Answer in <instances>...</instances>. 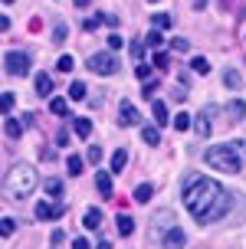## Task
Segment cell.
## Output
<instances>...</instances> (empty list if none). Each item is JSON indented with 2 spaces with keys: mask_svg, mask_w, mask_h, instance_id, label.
Returning <instances> with one entry per match:
<instances>
[{
  "mask_svg": "<svg viewBox=\"0 0 246 249\" xmlns=\"http://www.w3.org/2000/svg\"><path fill=\"white\" fill-rule=\"evenodd\" d=\"M73 128H76V135H79V138L92 135V122H89V118H73Z\"/></svg>",
  "mask_w": 246,
  "mask_h": 249,
  "instance_id": "cell-18",
  "label": "cell"
},
{
  "mask_svg": "<svg viewBox=\"0 0 246 249\" xmlns=\"http://www.w3.org/2000/svg\"><path fill=\"white\" fill-rule=\"evenodd\" d=\"M141 138H145V144L158 148V144H161V131H158V124H148L145 131H141Z\"/></svg>",
  "mask_w": 246,
  "mask_h": 249,
  "instance_id": "cell-16",
  "label": "cell"
},
{
  "mask_svg": "<svg viewBox=\"0 0 246 249\" xmlns=\"http://www.w3.org/2000/svg\"><path fill=\"white\" fill-rule=\"evenodd\" d=\"M95 187H98V194L109 200L112 197V177L105 174V171H98V177H95Z\"/></svg>",
  "mask_w": 246,
  "mask_h": 249,
  "instance_id": "cell-13",
  "label": "cell"
},
{
  "mask_svg": "<svg viewBox=\"0 0 246 249\" xmlns=\"http://www.w3.org/2000/svg\"><path fill=\"white\" fill-rule=\"evenodd\" d=\"M49 112L62 118V115H66V99H49Z\"/></svg>",
  "mask_w": 246,
  "mask_h": 249,
  "instance_id": "cell-28",
  "label": "cell"
},
{
  "mask_svg": "<svg viewBox=\"0 0 246 249\" xmlns=\"http://www.w3.org/2000/svg\"><path fill=\"white\" fill-rule=\"evenodd\" d=\"M3 128H7V138H20L26 131V122H23V118H7Z\"/></svg>",
  "mask_w": 246,
  "mask_h": 249,
  "instance_id": "cell-11",
  "label": "cell"
},
{
  "mask_svg": "<svg viewBox=\"0 0 246 249\" xmlns=\"http://www.w3.org/2000/svg\"><path fill=\"white\" fill-rule=\"evenodd\" d=\"M105 43H109V50H112V53H115V50H122V46H125V43H122V36H118V33H112V36L105 39Z\"/></svg>",
  "mask_w": 246,
  "mask_h": 249,
  "instance_id": "cell-35",
  "label": "cell"
},
{
  "mask_svg": "<svg viewBox=\"0 0 246 249\" xmlns=\"http://www.w3.org/2000/svg\"><path fill=\"white\" fill-rule=\"evenodd\" d=\"M154 89H158V82H145V99L154 102Z\"/></svg>",
  "mask_w": 246,
  "mask_h": 249,
  "instance_id": "cell-39",
  "label": "cell"
},
{
  "mask_svg": "<svg viewBox=\"0 0 246 249\" xmlns=\"http://www.w3.org/2000/svg\"><path fill=\"white\" fill-rule=\"evenodd\" d=\"M39 158H43V161H56V151H53V148H43V151H39Z\"/></svg>",
  "mask_w": 246,
  "mask_h": 249,
  "instance_id": "cell-40",
  "label": "cell"
},
{
  "mask_svg": "<svg viewBox=\"0 0 246 249\" xmlns=\"http://www.w3.org/2000/svg\"><path fill=\"white\" fill-rule=\"evenodd\" d=\"M135 75L141 79V82H151V66H145V62H141V66L135 69Z\"/></svg>",
  "mask_w": 246,
  "mask_h": 249,
  "instance_id": "cell-34",
  "label": "cell"
},
{
  "mask_svg": "<svg viewBox=\"0 0 246 249\" xmlns=\"http://www.w3.org/2000/svg\"><path fill=\"white\" fill-rule=\"evenodd\" d=\"M154 66H161V69H164V66H168V53H158V56H154Z\"/></svg>",
  "mask_w": 246,
  "mask_h": 249,
  "instance_id": "cell-43",
  "label": "cell"
},
{
  "mask_svg": "<svg viewBox=\"0 0 246 249\" xmlns=\"http://www.w3.org/2000/svg\"><path fill=\"white\" fill-rule=\"evenodd\" d=\"M223 86H227V89H233V92H236V89L243 86L240 72H236V69H227V72H223Z\"/></svg>",
  "mask_w": 246,
  "mask_h": 249,
  "instance_id": "cell-17",
  "label": "cell"
},
{
  "mask_svg": "<svg viewBox=\"0 0 246 249\" xmlns=\"http://www.w3.org/2000/svg\"><path fill=\"white\" fill-rule=\"evenodd\" d=\"M151 194H154V187H151V184H138L135 187V203H148Z\"/></svg>",
  "mask_w": 246,
  "mask_h": 249,
  "instance_id": "cell-19",
  "label": "cell"
},
{
  "mask_svg": "<svg viewBox=\"0 0 246 249\" xmlns=\"http://www.w3.org/2000/svg\"><path fill=\"white\" fill-rule=\"evenodd\" d=\"M66 167H69V174H79V171H82V158H79V154H69V158H66Z\"/></svg>",
  "mask_w": 246,
  "mask_h": 249,
  "instance_id": "cell-26",
  "label": "cell"
},
{
  "mask_svg": "<svg viewBox=\"0 0 246 249\" xmlns=\"http://www.w3.org/2000/svg\"><path fill=\"white\" fill-rule=\"evenodd\" d=\"M125 164H128V151H125V148H118L115 154H112V174L125 171Z\"/></svg>",
  "mask_w": 246,
  "mask_h": 249,
  "instance_id": "cell-15",
  "label": "cell"
},
{
  "mask_svg": "<svg viewBox=\"0 0 246 249\" xmlns=\"http://www.w3.org/2000/svg\"><path fill=\"white\" fill-rule=\"evenodd\" d=\"M59 213H62V203H46V200L37 203V220H53V216H59Z\"/></svg>",
  "mask_w": 246,
  "mask_h": 249,
  "instance_id": "cell-8",
  "label": "cell"
},
{
  "mask_svg": "<svg viewBox=\"0 0 246 249\" xmlns=\"http://www.w3.org/2000/svg\"><path fill=\"white\" fill-rule=\"evenodd\" d=\"M118 118H122V124H138V122H141V115H138V108L132 105V102H122V108H118Z\"/></svg>",
  "mask_w": 246,
  "mask_h": 249,
  "instance_id": "cell-10",
  "label": "cell"
},
{
  "mask_svg": "<svg viewBox=\"0 0 246 249\" xmlns=\"http://www.w3.org/2000/svg\"><path fill=\"white\" fill-rule=\"evenodd\" d=\"M161 239H164V249H184V243H187L184 233H181V226H174L171 233H164Z\"/></svg>",
  "mask_w": 246,
  "mask_h": 249,
  "instance_id": "cell-9",
  "label": "cell"
},
{
  "mask_svg": "<svg viewBox=\"0 0 246 249\" xmlns=\"http://www.w3.org/2000/svg\"><path fill=\"white\" fill-rule=\"evenodd\" d=\"M73 66H76L73 56H59V62H56V69H59V72H73Z\"/></svg>",
  "mask_w": 246,
  "mask_h": 249,
  "instance_id": "cell-30",
  "label": "cell"
},
{
  "mask_svg": "<svg viewBox=\"0 0 246 249\" xmlns=\"http://www.w3.org/2000/svg\"><path fill=\"white\" fill-rule=\"evenodd\" d=\"M213 115H217V105H204V112L197 115V135L207 138L210 131H213V124H210V122H213Z\"/></svg>",
  "mask_w": 246,
  "mask_h": 249,
  "instance_id": "cell-6",
  "label": "cell"
},
{
  "mask_svg": "<svg viewBox=\"0 0 246 249\" xmlns=\"http://www.w3.org/2000/svg\"><path fill=\"white\" fill-rule=\"evenodd\" d=\"M151 3H158V0H151Z\"/></svg>",
  "mask_w": 246,
  "mask_h": 249,
  "instance_id": "cell-48",
  "label": "cell"
},
{
  "mask_svg": "<svg viewBox=\"0 0 246 249\" xmlns=\"http://www.w3.org/2000/svg\"><path fill=\"white\" fill-rule=\"evenodd\" d=\"M102 20H105V17H89V20H86V30H95Z\"/></svg>",
  "mask_w": 246,
  "mask_h": 249,
  "instance_id": "cell-41",
  "label": "cell"
},
{
  "mask_svg": "<svg viewBox=\"0 0 246 249\" xmlns=\"http://www.w3.org/2000/svg\"><path fill=\"white\" fill-rule=\"evenodd\" d=\"M49 92H53V79H49V72H39L37 75V95L49 99Z\"/></svg>",
  "mask_w": 246,
  "mask_h": 249,
  "instance_id": "cell-12",
  "label": "cell"
},
{
  "mask_svg": "<svg viewBox=\"0 0 246 249\" xmlns=\"http://www.w3.org/2000/svg\"><path fill=\"white\" fill-rule=\"evenodd\" d=\"M151 223L158 226V233L164 236V233H171L174 226H177V220H174V213H171V210H158V213H154V220H151Z\"/></svg>",
  "mask_w": 246,
  "mask_h": 249,
  "instance_id": "cell-7",
  "label": "cell"
},
{
  "mask_svg": "<svg viewBox=\"0 0 246 249\" xmlns=\"http://www.w3.org/2000/svg\"><path fill=\"white\" fill-rule=\"evenodd\" d=\"M105 23H109L112 30H115V26H118V17H115V13H105Z\"/></svg>",
  "mask_w": 246,
  "mask_h": 249,
  "instance_id": "cell-44",
  "label": "cell"
},
{
  "mask_svg": "<svg viewBox=\"0 0 246 249\" xmlns=\"http://www.w3.org/2000/svg\"><path fill=\"white\" fill-rule=\"evenodd\" d=\"M73 249H92V246H89V239L79 236V239H73Z\"/></svg>",
  "mask_w": 246,
  "mask_h": 249,
  "instance_id": "cell-42",
  "label": "cell"
},
{
  "mask_svg": "<svg viewBox=\"0 0 246 249\" xmlns=\"http://www.w3.org/2000/svg\"><path fill=\"white\" fill-rule=\"evenodd\" d=\"M174 128H177V131H187V128H190V115H184V112H181V115H177V118H174Z\"/></svg>",
  "mask_w": 246,
  "mask_h": 249,
  "instance_id": "cell-31",
  "label": "cell"
},
{
  "mask_svg": "<svg viewBox=\"0 0 246 249\" xmlns=\"http://www.w3.org/2000/svg\"><path fill=\"white\" fill-rule=\"evenodd\" d=\"M190 69H194L197 75H207L210 72V62L204 59V56H194V59H190Z\"/></svg>",
  "mask_w": 246,
  "mask_h": 249,
  "instance_id": "cell-23",
  "label": "cell"
},
{
  "mask_svg": "<svg viewBox=\"0 0 246 249\" xmlns=\"http://www.w3.org/2000/svg\"><path fill=\"white\" fill-rule=\"evenodd\" d=\"M207 164L220 174H236L240 167H246V141H227L207 148Z\"/></svg>",
  "mask_w": 246,
  "mask_h": 249,
  "instance_id": "cell-2",
  "label": "cell"
},
{
  "mask_svg": "<svg viewBox=\"0 0 246 249\" xmlns=\"http://www.w3.org/2000/svg\"><path fill=\"white\" fill-rule=\"evenodd\" d=\"M171 26V13H154V30H168Z\"/></svg>",
  "mask_w": 246,
  "mask_h": 249,
  "instance_id": "cell-29",
  "label": "cell"
},
{
  "mask_svg": "<svg viewBox=\"0 0 246 249\" xmlns=\"http://www.w3.org/2000/svg\"><path fill=\"white\" fill-rule=\"evenodd\" d=\"M171 50H177V53H187V50H190V43L177 36V39H171Z\"/></svg>",
  "mask_w": 246,
  "mask_h": 249,
  "instance_id": "cell-36",
  "label": "cell"
},
{
  "mask_svg": "<svg viewBox=\"0 0 246 249\" xmlns=\"http://www.w3.org/2000/svg\"><path fill=\"white\" fill-rule=\"evenodd\" d=\"M95 249H112V243H109V239H102V243H98Z\"/></svg>",
  "mask_w": 246,
  "mask_h": 249,
  "instance_id": "cell-45",
  "label": "cell"
},
{
  "mask_svg": "<svg viewBox=\"0 0 246 249\" xmlns=\"http://www.w3.org/2000/svg\"><path fill=\"white\" fill-rule=\"evenodd\" d=\"M227 112H230V118H243L246 105H243V102H230V105H227Z\"/></svg>",
  "mask_w": 246,
  "mask_h": 249,
  "instance_id": "cell-27",
  "label": "cell"
},
{
  "mask_svg": "<svg viewBox=\"0 0 246 249\" xmlns=\"http://www.w3.org/2000/svg\"><path fill=\"white\" fill-rule=\"evenodd\" d=\"M89 69L98 75H112L118 69V59L112 56V53H95V56H89Z\"/></svg>",
  "mask_w": 246,
  "mask_h": 249,
  "instance_id": "cell-5",
  "label": "cell"
},
{
  "mask_svg": "<svg viewBox=\"0 0 246 249\" xmlns=\"http://www.w3.org/2000/svg\"><path fill=\"white\" fill-rule=\"evenodd\" d=\"M62 39H66V26H62V23H56V30H53V43L59 46Z\"/></svg>",
  "mask_w": 246,
  "mask_h": 249,
  "instance_id": "cell-37",
  "label": "cell"
},
{
  "mask_svg": "<svg viewBox=\"0 0 246 249\" xmlns=\"http://www.w3.org/2000/svg\"><path fill=\"white\" fill-rule=\"evenodd\" d=\"M115 223H118V233H122V236H132V233H135V220H132L128 213H118Z\"/></svg>",
  "mask_w": 246,
  "mask_h": 249,
  "instance_id": "cell-14",
  "label": "cell"
},
{
  "mask_svg": "<svg viewBox=\"0 0 246 249\" xmlns=\"http://www.w3.org/2000/svg\"><path fill=\"white\" fill-rule=\"evenodd\" d=\"M37 190V171L30 164H13L10 171L3 174V194L13 200H23Z\"/></svg>",
  "mask_w": 246,
  "mask_h": 249,
  "instance_id": "cell-3",
  "label": "cell"
},
{
  "mask_svg": "<svg viewBox=\"0 0 246 249\" xmlns=\"http://www.w3.org/2000/svg\"><path fill=\"white\" fill-rule=\"evenodd\" d=\"M3 3H13V0H3Z\"/></svg>",
  "mask_w": 246,
  "mask_h": 249,
  "instance_id": "cell-47",
  "label": "cell"
},
{
  "mask_svg": "<svg viewBox=\"0 0 246 249\" xmlns=\"http://www.w3.org/2000/svg\"><path fill=\"white\" fill-rule=\"evenodd\" d=\"M69 99H73V102L86 99V82H73V86H69Z\"/></svg>",
  "mask_w": 246,
  "mask_h": 249,
  "instance_id": "cell-25",
  "label": "cell"
},
{
  "mask_svg": "<svg viewBox=\"0 0 246 249\" xmlns=\"http://www.w3.org/2000/svg\"><path fill=\"white\" fill-rule=\"evenodd\" d=\"M145 43H148V50H158V53H161V46H164V36H161L158 30H151Z\"/></svg>",
  "mask_w": 246,
  "mask_h": 249,
  "instance_id": "cell-24",
  "label": "cell"
},
{
  "mask_svg": "<svg viewBox=\"0 0 246 249\" xmlns=\"http://www.w3.org/2000/svg\"><path fill=\"white\" fill-rule=\"evenodd\" d=\"M3 69L10 75H26L30 72V56L23 50H7L3 53Z\"/></svg>",
  "mask_w": 246,
  "mask_h": 249,
  "instance_id": "cell-4",
  "label": "cell"
},
{
  "mask_svg": "<svg viewBox=\"0 0 246 249\" xmlns=\"http://www.w3.org/2000/svg\"><path fill=\"white\" fill-rule=\"evenodd\" d=\"M0 108H3V115H10V108H13V92H3V99H0Z\"/></svg>",
  "mask_w": 246,
  "mask_h": 249,
  "instance_id": "cell-33",
  "label": "cell"
},
{
  "mask_svg": "<svg viewBox=\"0 0 246 249\" xmlns=\"http://www.w3.org/2000/svg\"><path fill=\"white\" fill-rule=\"evenodd\" d=\"M43 187H46L49 197H59V194H62V180H59V177H46V184H43Z\"/></svg>",
  "mask_w": 246,
  "mask_h": 249,
  "instance_id": "cell-22",
  "label": "cell"
},
{
  "mask_svg": "<svg viewBox=\"0 0 246 249\" xmlns=\"http://www.w3.org/2000/svg\"><path fill=\"white\" fill-rule=\"evenodd\" d=\"M151 112H154V122H158V124L168 122V105H164V102L154 99V102H151Z\"/></svg>",
  "mask_w": 246,
  "mask_h": 249,
  "instance_id": "cell-21",
  "label": "cell"
},
{
  "mask_svg": "<svg viewBox=\"0 0 246 249\" xmlns=\"http://www.w3.org/2000/svg\"><path fill=\"white\" fill-rule=\"evenodd\" d=\"M13 230H17V223H13L10 216H3V220H0V233H3V236H10Z\"/></svg>",
  "mask_w": 246,
  "mask_h": 249,
  "instance_id": "cell-32",
  "label": "cell"
},
{
  "mask_svg": "<svg viewBox=\"0 0 246 249\" xmlns=\"http://www.w3.org/2000/svg\"><path fill=\"white\" fill-rule=\"evenodd\" d=\"M181 194H184V207L190 210V216L204 226L223 220L230 213V203H233L230 194L213 177H204V174H187Z\"/></svg>",
  "mask_w": 246,
  "mask_h": 249,
  "instance_id": "cell-1",
  "label": "cell"
},
{
  "mask_svg": "<svg viewBox=\"0 0 246 249\" xmlns=\"http://www.w3.org/2000/svg\"><path fill=\"white\" fill-rule=\"evenodd\" d=\"M82 223H86V230H98V223H102V210L92 207V210L86 213V220H82Z\"/></svg>",
  "mask_w": 246,
  "mask_h": 249,
  "instance_id": "cell-20",
  "label": "cell"
},
{
  "mask_svg": "<svg viewBox=\"0 0 246 249\" xmlns=\"http://www.w3.org/2000/svg\"><path fill=\"white\" fill-rule=\"evenodd\" d=\"M86 161L89 164H98V161H102V151H98V148H89L86 151Z\"/></svg>",
  "mask_w": 246,
  "mask_h": 249,
  "instance_id": "cell-38",
  "label": "cell"
},
{
  "mask_svg": "<svg viewBox=\"0 0 246 249\" xmlns=\"http://www.w3.org/2000/svg\"><path fill=\"white\" fill-rule=\"evenodd\" d=\"M89 3H92V0H76V7H89Z\"/></svg>",
  "mask_w": 246,
  "mask_h": 249,
  "instance_id": "cell-46",
  "label": "cell"
}]
</instances>
